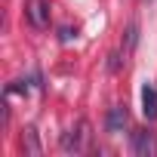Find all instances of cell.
Listing matches in <instances>:
<instances>
[{
    "label": "cell",
    "mask_w": 157,
    "mask_h": 157,
    "mask_svg": "<svg viewBox=\"0 0 157 157\" xmlns=\"http://www.w3.org/2000/svg\"><path fill=\"white\" fill-rule=\"evenodd\" d=\"M90 142V123L77 120V126H71L68 132H62V151L65 154H80Z\"/></svg>",
    "instance_id": "obj_1"
},
{
    "label": "cell",
    "mask_w": 157,
    "mask_h": 157,
    "mask_svg": "<svg viewBox=\"0 0 157 157\" xmlns=\"http://www.w3.org/2000/svg\"><path fill=\"white\" fill-rule=\"evenodd\" d=\"M132 154L136 157H154L157 154V139L151 129H136L132 132Z\"/></svg>",
    "instance_id": "obj_2"
},
{
    "label": "cell",
    "mask_w": 157,
    "mask_h": 157,
    "mask_svg": "<svg viewBox=\"0 0 157 157\" xmlns=\"http://www.w3.org/2000/svg\"><path fill=\"white\" fill-rule=\"evenodd\" d=\"M25 16H28V22L34 28H46L49 25V3H46V0H28Z\"/></svg>",
    "instance_id": "obj_3"
},
{
    "label": "cell",
    "mask_w": 157,
    "mask_h": 157,
    "mask_svg": "<svg viewBox=\"0 0 157 157\" xmlns=\"http://www.w3.org/2000/svg\"><path fill=\"white\" fill-rule=\"evenodd\" d=\"M142 114L145 120H157V90L151 83L142 86Z\"/></svg>",
    "instance_id": "obj_4"
},
{
    "label": "cell",
    "mask_w": 157,
    "mask_h": 157,
    "mask_svg": "<svg viewBox=\"0 0 157 157\" xmlns=\"http://www.w3.org/2000/svg\"><path fill=\"white\" fill-rule=\"evenodd\" d=\"M105 126H108V132H123V126H126V108H123V105L111 108V111H108Z\"/></svg>",
    "instance_id": "obj_5"
},
{
    "label": "cell",
    "mask_w": 157,
    "mask_h": 157,
    "mask_svg": "<svg viewBox=\"0 0 157 157\" xmlns=\"http://www.w3.org/2000/svg\"><path fill=\"white\" fill-rule=\"evenodd\" d=\"M22 148H25V154H31V157H37L40 154V142H37V129H25L22 132Z\"/></svg>",
    "instance_id": "obj_6"
},
{
    "label": "cell",
    "mask_w": 157,
    "mask_h": 157,
    "mask_svg": "<svg viewBox=\"0 0 157 157\" xmlns=\"http://www.w3.org/2000/svg\"><path fill=\"white\" fill-rule=\"evenodd\" d=\"M74 34H77V31H71V28H62V40H71Z\"/></svg>",
    "instance_id": "obj_7"
}]
</instances>
